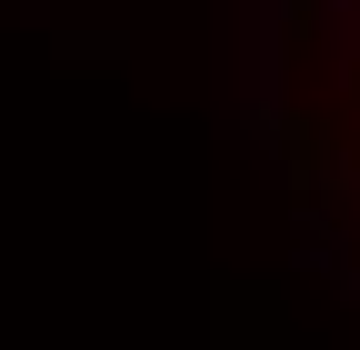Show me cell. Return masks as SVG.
I'll use <instances>...</instances> for the list:
<instances>
[{
  "instance_id": "cell-1",
  "label": "cell",
  "mask_w": 360,
  "mask_h": 350,
  "mask_svg": "<svg viewBox=\"0 0 360 350\" xmlns=\"http://www.w3.org/2000/svg\"><path fill=\"white\" fill-rule=\"evenodd\" d=\"M310 30L330 60H360V0H310Z\"/></svg>"
}]
</instances>
